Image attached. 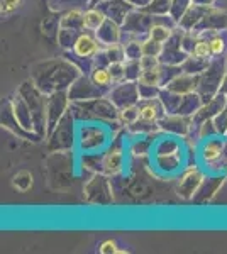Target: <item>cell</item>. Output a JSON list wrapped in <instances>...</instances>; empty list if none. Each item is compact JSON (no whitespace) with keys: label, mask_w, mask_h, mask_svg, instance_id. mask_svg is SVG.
<instances>
[{"label":"cell","mask_w":227,"mask_h":254,"mask_svg":"<svg viewBox=\"0 0 227 254\" xmlns=\"http://www.w3.org/2000/svg\"><path fill=\"white\" fill-rule=\"evenodd\" d=\"M81 73L83 71L80 66L65 56V58H53L38 63L32 68L31 78L34 80L41 92L49 95L61 90H68Z\"/></svg>","instance_id":"6da1fadb"},{"label":"cell","mask_w":227,"mask_h":254,"mask_svg":"<svg viewBox=\"0 0 227 254\" xmlns=\"http://www.w3.org/2000/svg\"><path fill=\"white\" fill-rule=\"evenodd\" d=\"M70 110L78 122H105L107 126L119 122L117 105L107 95L92 100L72 102Z\"/></svg>","instance_id":"7a4b0ae2"},{"label":"cell","mask_w":227,"mask_h":254,"mask_svg":"<svg viewBox=\"0 0 227 254\" xmlns=\"http://www.w3.org/2000/svg\"><path fill=\"white\" fill-rule=\"evenodd\" d=\"M17 93L26 100L29 110L34 119V132L39 134L43 139L48 136V121H46V98L48 95L43 93L34 83V80L29 78L20 83Z\"/></svg>","instance_id":"3957f363"},{"label":"cell","mask_w":227,"mask_h":254,"mask_svg":"<svg viewBox=\"0 0 227 254\" xmlns=\"http://www.w3.org/2000/svg\"><path fill=\"white\" fill-rule=\"evenodd\" d=\"M75 122H76V119L72 114V110H68V112L60 119V122L55 126V129L46 136V147L49 153L73 151V147L76 146V139H78Z\"/></svg>","instance_id":"277c9868"},{"label":"cell","mask_w":227,"mask_h":254,"mask_svg":"<svg viewBox=\"0 0 227 254\" xmlns=\"http://www.w3.org/2000/svg\"><path fill=\"white\" fill-rule=\"evenodd\" d=\"M226 71H227V58L224 55H221V56H214L210 60L207 69L199 75V88H197V92L202 95L204 102L210 100V98L216 97L221 92V85L226 76Z\"/></svg>","instance_id":"5b68a950"},{"label":"cell","mask_w":227,"mask_h":254,"mask_svg":"<svg viewBox=\"0 0 227 254\" xmlns=\"http://www.w3.org/2000/svg\"><path fill=\"white\" fill-rule=\"evenodd\" d=\"M109 141H110V132L107 130V127L104 124H90V122H85L78 129L76 146L83 154L98 153V151H102L109 144Z\"/></svg>","instance_id":"8992f818"},{"label":"cell","mask_w":227,"mask_h":254,"mask_svg":"<svg viewBox=\"0 0 227 254\" xmlns=\"http://www.w3.org/2000/svg\"><path fill=\"white\" fill-rule=\"evenodd\" d=\"M156 20H158L156 15L150 14L144 9H133L122 24V36H127L129 39H146Z\"/></svg>","instance_id":"52a82bcc"},{"label":"cell","mask_w":227,"mask_h":254,"mask_svg":"<svg viewBox=\"0 0 227 254\" xmlns=\"http://www.w3.org/2000/svg\"><path fill=\"white\" fill-rule=\"evenodd\" d=\"M112 193V183H110L109 175L105 173H93L92 178L83 187V196L88 203L109 205V203L114 202Z\"/></svg>","instance_id":"ba28073f"},{"label":"cell","mask_w":227,"mask_h":254,"mask_svg":"<svg viewBox=\"0 0 227 254\" xmlns=\"http://www.w3.org/2000/svg\"><path fill=\"white\" fill-rule=\"evenodd\" d=\"M185 31L180 26L175 27L173 34L163 43V49H161L159 61L163 64H181L188 58V53L181 46Z\"/></svg>","instance_id":"9c48e42d"},{"label":"cell","mask_w":227,"mask_h":254,"mask_svg":"<svg viewBox=\"0 0 227 254\" xmlns=\"http://www.w3.org/2000/svg\"><path fill=\"white\" fill-rule=\"evenodd\" d=\"M107 97L117 105L119 110L131 107V105H138L141 102L138 81H131V80H124L121 83H115L110 88V92L107 93Z\"/></svg>","instance_id":"30bf717a"},{"label":"cell","mask_w":227,"mask_h":254,"mask_svg":"<svg viewBox=\"0 0 227 254\" xmlns=\"http://www.w3.org/2000/svg\"><path fill=\"white\" fill-rule=\"evenodd\" d=\"M72 100L68 97V90L49 93L46 98V121H48V134L55 129L60 119L70 110Z\"/></svg>","instance_id":"8fae6325"},{"label":"cell","mask_w":227,"mask_h":254,"mask_svg":"<svg viewBox=\"0 0 227 254\" xmlns=\"http://www.w3.org/2000/svg\"><path fill=\"white\" fill-rule=\"evenodd\" d=\"M124 170V147L119 137L110 142L104 153L100 154V173L109 176L119 175Z\"/></svg>","instance_id":"7c38bea8"},{"label":"cell","mask_w":227,"mask_h":254,"mask_svg":"<svg viewBox=\"0 0 227 254\" xmlns=\"http://www.w3.org/2000/svg\"><path fill=\"white\" fill-rule=\"evenodd\" d=\"M204 180H205V175L199 166L197 165L188 166L178 178L176 193L185 200H193V196H195V193L199 191V188Z\"/></svg>","instance_id":"4fadbf2b"},{"label":"cell","mask_w":227,"mask_h":254,"mask_svg":"<svg viewBox=\"0 0 227 254\" xmlns=\"http://www.w3.org/2000/svg\"><path fill=\"white\" fill-rule=\"evenodd\" d=\"M104 95H107V93L98 88L92 81V78H90V75H86V73H81L72 83V87L68 88V97L72 102L92 100V98H98Z\"/></svg>","instance_id":"5bb4252c"},{"label":"cell","mask_w":227,"mask_h":254,"mask_svg":"<svg viewBox=\"0 0 227 254\" xmlns=\"http://www.w3.org/2000/svg\"><path fill=\"white\" fill-rule=\"evenodd\" d=\"M2 127L9 130V132H12L14 136H17L19 139H26V141H32V142H39L43 139L39 134L24 129L20 126V122L17 121V117L14 114V109H12L10 98H7L2 104Z\"/></svg>","instance_id":"9a60e30c"},{"label":"cell","mask_w":227,"mask_h":254,"mask_svg":"<svg viewBox=\"0 0 227 254\" xmlns=\"http://www.w3.org/2000/svg\"><path fill=\"white\" fill-rule=\"evenodd\" d=\"M199 34H210V32L227 31V10L217 7H207L200 24L195 27Z\"/></svg>","instance_id":"2e32d148"},{"label":"cell","mask_w":227,"mask_h":254,"mask_svg":"<svg viewBox=\"0 0 227 254\" xmlns=\"http://www.w3.org/2000/svg\"><path fill=\"white\" fill-rule=\"evenodd\" d=\"M158 124H159L161 132L170 134V136H176V137L188 136V132L193 127L192 117L180 116V114H166Z\"/></svg>","instance_id":"e0dca14e"},{"label":"cell","mask_w":227,"mask_h":254,"mask_svg":"<svg viewBox=\"0 0 227 254\" xmlns=\"http://www.w3.org/2000/svg\"><path fill=\"white\" fill-rule=\"evenodd\" d=\"M227 105V95L222 92H219L216 97H212L210 100L204 102V105L199 109V112L192 117V122H193V127L200 126L202 122L205 121H212L217 114H221L222 110L226 109Z\"/></svg>","instance_id":"ac0fdd59"},{"label":"cell","mask_w":227,"mask_h":254,"mask_svg":"<svg viewBox=\"0 0 227 254\" xmlns=\"http://www.w3.org/2000/svg\"><path fill=\"white\" fill-rule=\"evenodd\" d=\"M95 7H98V9L104 12L107 19H112L114 22L121 24V26L124 24L127 15L131 14V10L134 9L127 0H104V2H100Z\"/></svg>","instance_id":"d6986e66"},{"label":"cell","mask_w":227,"mask_h":254,"mask_svg":"<svg viewBox=\"0 0 227 254\" xmlns=\"http://www.w3.org/2000/svg\"><path fill=\"white\" fill-rule=\"evenodd\" d=\"M226 153V137L224 136H216L204 139L200 146V158L204 163H216L217 159L222 158V154Z\"/></svg>","instance_id":"ffe728a7"},{"label":"cell","mask_w":227,"mask_h":254,"mask_svg":"<svg viewBox=\"0 0 227 254\" xmlns=\"http://www.w3.org/2000/svg\"><path fill=\"white\" fill-rule=\"evenodd\" d=\"M97 39L100 41L102 46H110V44H117L122 41V26L114 22L112 19H105V22L93 32Z\"/></svg>","instance_id":"44dd1931"},{"label":"cell","mask_w":227,"mask_h":254,"mask_svg":"<svg viewBox=\"0 0 227 254\" xmlns=\"http://www.w3.org/2000/svg\"><path fill=\"white\" fill-rule=\"evenodd\" d=\"M164 88L180 93V95H185V93H190V92H197V88H199V75H190V73L181 71L180 75L176 76V78H173Z\"/></svg>","instance_id":"7402d4cb"},{"label":"cell","mask_w":227,"mask_h":254,"mask_svg":"<svg viewBox=\"0 0 227 254\" xmlns=\"http://www.w3.org/2000/svg\"><path fill=\"white\" fill-rule=\"evenodd\" d=\"M139 110H141V119L148 122H159L166 116V109L158 98H150V100L139 102Z\"/></svg>","instance_id":"603a6c76"},{"label":"cell","mask_w":227,"mask_h":254,"mask_svg":"<svg viewBox=\"0 0 227 254\" xmlns=\"http://www.w3.org/2000/svg\"><path fill=\"white\" fill-rule=\"evenodd\" d=\"M10 104H12V109H14V114L17 117V121L20 122V126L27 130H32L34 132V119H32V114L29 110L26 100L15 93L14 97H10Z\"/></svg>","instance_id":"cb8c5ba5"},{"label":"cell","mask_w":227,"mask_h":254,"mask_svg":"<svg viewBox=\"0 0 227 254\" xmlns=\"http://www.w3.org/2000/svg\"><path fill=\"white\" fill-rule=\"evenodd\" d=\"M222 182H224V175H216V176H210V178H205L204 182H202L199 191L193 196V202H197V203L209 202V200L217 193Z\"/></svg>","instance_id":"d4e9b609"},{"label":"cell","mask_w":227,"mask_h":254,"mask_svg":"<svg viewBox=\"0 0 227 254\" xmlns=\"http://www.w3.org/2000/svg\"><path fill=\"white\" fill-rule=\"evenodd\" d=\"M205 10H207V7H202V5H197V3H192V5H190V9L183 14V17L178 20V26L183 31H195V27L199 26L202 17H204Z\"/></svg>","instance_id":"484cf974"},{"label":"cell","mask_w":227,"mask_h":254,"mask_svg":"<svg viewBox=\"0 0 227 254\" xmlns=\"http://www.w3.org/2000/svg\"><path fill=\"white\" fill-rule=\"evenodd\" d=\"M204 105V98L199 92H190V93H185L183 98H181V104L178 110H176V114H180V116H187V117H193L197 112H199V109Z\"/></svg>","instance_id":"4316f807"},{"label":"cell","mask_w":227,"mask_h":254,"mask_svg":"<svg viewBox=\"0 0 227 254\" xmlns=\"http://www.w3.org/2000/svg\"><path fill=\"white\" fill-rule=\"evenodd\" d=\"M156 166L164 173H175L181 168V153H164V154H154Z\"/></svg>","instance_id":"83f0119b"},{"label":"cell","mask_w":227,"mask_h":254,"mask_svg":"<svg viewBox=\"0 0 227 254\" xmlns=\"http://www.w3.org/2000/svg\"><path fill=\"white\" fill-rule=\"evenodd\" d=\"M61 27H68V29H75L83 32L85 24H83V10L80 9H68L61 12Z\"/></svg>","instance_id":"f1b7e54d"},{"label":"cell","mask_w":227,"mask_h":254,"mask_svg":"<svg viewBox=\"0 0 227 254\" xmlns=\"http://www.w3.org/2000/svg\"><path fill=\"white\" fill-rule=\"evenodd\" d=\"M90 78H92V81L95 85H97L100 90H104L105 93L110 92V88L114 87V78L112 75H110L109 68H100V66H93L92 71L88 73Z\"/></svg>","instance_id":"f546056e"},{"label":"cell","mask_w":227,"mask_h":254,"mask_svg":"<svg viewBox=\"0 0 227 254\" xmlns=\"http://www.w3.org/2000/svg\"><path fill=\"white\" fill-rule=\"evenodd\" d=\"M105 14L102 12L98 7H88L86 10H83V24H85V31L95 32L102 24L105 22Z\"/></svg>","instance_id":"4dcf8cb0"},{"label":"cell","mask_w":227,"mask_h":254,"mask_svg":"<svg viewBox=\"0 0 227 254\" xmlns=\"http://www.w3.org/2000/svg\"><path fill=\"white\" fill-rule=\"evenodd\" d=\"M81 32L75 31V29H68V27H60L56 36V43L63 51H72L73 46H75L76 39L80 38Z\"/></svg>","instance_id":"1f68e13d"},{"label":"cell","mask_w":227,"mask_h":254,"mask_svg":"<svg viewBox=\"0 0 227 254\" xmlns=\"http://www.w3.org/2000/svg\"><path fill=\"white\" fill-rule=\"evenodd\" d=\"M181 98H183V95H180V93L171 92L168 88H161L159 100L164 105V109H166V114H176V110H178L181 104Z\"/></svg>","instance_id":"d6a6232c"},{"label":"cell","mask_w":227,"mask_h":254,"mask_svg":"<svg viewBox=\"0 0 227 254\" xmlns=\"http://www.w3.org/2000/svg\"><path fill=\"white\" fill-rule=\"evenodd\" d=\"M207 39H209V46H210V51H212V56L226 55V51H227V36H226V31H222V32H210V34H207Z\"/></svg>","instance_id":"836d02e7"},{"label":"cell","mask_w":227,"mask_h":254,"mask_svg":"<svg viewBox=\"0 0 227 254\" xmlns=\"http://www.w3.org/2000/svg\"><path fill=\"white\" fill-rule=\"evenodd\" d=\"M210 63V60H204V58H197L193 55H188V58L181 63V69L185 73H190V75H200L202 71H205Z\"/></svg>","instance_id":"e575fe53"},{"label":"cell","mask_w":227,"mask_h":254,"mask_svg":"<svg viewBox=\"0 0 227 254\" xmlns=\"http://www.w3.org/2000/svg\"><path fill=\"white\" fill-rule=\"evenodd\" d=\"M60 27H61V12H55V14L44 17L43 24H41V29H43V34L46 38H56Z\"/></svg>","instance_id":"d590c367"},{"label":"cell","mask_w":227,"mask_h":254,"mask_svg":"<svg viewBox=\"0 0 227 254\" xmlns=\"http://www.w3.org/2000/svg\"><path fill=\"white\" fill-rule=\"evenodd\" d=\"M143 41L144 39H122L121 43L124 44V49H126V58L127 60H141L144 56L143 53Z\"/></svg>","instance_id":"8d00e7d4"},{"label":"cell","mask_w":227,"mask_h":254,"mask_svg":"<svg viewBox=\"0 0 227 254\" xmlns=\"http://www.w3.org/2000/svg\"><path fill=\"white\" fill-rule=\"evenodd\" d=\"M141 119V110H139V104L138 105H131V107L121 109L119 110V122L122 126L129 127L133 126L134 122H138Z\"/></svg>","instance_id":"74e56055"},{"label":"cell","mask_w":227,"mask_h":254,"mask_svg":"<svg viewBox=\"0 0 227 254\" xmlns=\"http://www.w3.org/2000/svg\"><path fill=\"white\" fill-rule=\"evenodd\" d=\"M183 71L181 69V64H159V75H161V88H164L168 83L176 78L180 73Z\"/></svg>","instance_id":"f35d334b"},{"label":"cell","mask_w":227,"mask_h":254,"mask_svg":"<svg viewBox=\"0 0 227 254\" xmlns=\"http://www.w3.org/2000/svg\"><path fill=\"white\" fill-rule=\"evenodd\" d=\"M171 2L173 0H151V3L148 7H144V10L156 15V17H159V15H170Z\"/></svg>","instance_id":"ab89813d"},{"label":"cell","mask_w":227,"mask_h":254,"mask_svg":"<svg viewBox=\"0 0 227 254\" xmlns=\"http://www.w3.org/2000/svg\"><path fill=\"white\" fill-rule=\"evenodd\" d=\"M193 56L197 58H204V60H212V51H210V46H209V39H207V34H200L199 41H197L195 48H193Z\"/></svg>","instance_id":"60d3db41"},{"label":"cell","mask_w":227,"mask_h":254,"mask_svg":"<svg viewBox=\"0 0 227 254\" xmlns=\"http://www.w3.org/2000/svg\"><path fill=\"white\" fill-rule=\"evenodd\" d=\"M12 187L19 191H27L32 187V175L29 171H19L12 178Z\"/></svg>","instance_id":"b9f144b4"},{"label":"cell","mask_w":227,"mask_h":254,"mask_svg":"<svg viewBox=\"0 0 227 254\" xmlns=\"http://www.w3.org/2000/svg\"><path fill=\"white\" fill-rule=\"evenodd\" d=\"M193 3V0H173L171 2V10H170V15L171 19L178 24V20L183 17V14L190 9V5Z\"/></svg>","instance_id":"7bdbcfd3"},{"label":"cell","mask_w":227,"mask_h":254,"mask_svg":"<svg viewBox=\"0 0 227 254\" xmlns=\"http://www.w3.org/2000/svg\"><path fill=\"white\" fill-rule=\"evenodd\" d=\"M107 56H109L110 63H121V61H126V49H124L122 43L117 44H110V46H105Z\"/></svg>","instance_id":"ee69618b"},{"label":"cell","mask_w":227,"mask_h":254,"mask_svg":"<svg viewBox=\"0 0 227 254\" xmlns=\"http://www.w3.org/2000/svg\"><path fill=\"white\" fill-rule=\"evenodd\" d=\"M143 73L141 60H126V80L138 81Z\"/></svg>","instance_id":"f6af8a7d"},{"label":"cell","mask_w":227,"mask_h":254,"mask_svg":"<svg viewBox=\"0 0 227 254\" xmlns=\"http://www.w3.org/2000/svg\"><path fill=\"white\" fill-rule=\"evenodd\" d=\"M141 83H148V85H158L161 87V75H159V66L158 68H151V69H143L139 80Z\"/></svg>","instance_id":"bcb514c9"},{"label":"cell","mask_w":227,"mask_h":254,"mask_svg":"<svg viewBox=\"0 0 227 254\" xmlns=\"http://www.w3.org/2000/svg\"><path fill=\"white\" fill-rule=\"evenodd\" d=\"M139 87V95H141V100H150V98H158L161 93V87L158 85H148V83H141L138 81Z\"/></svg>","instance_id":"7dc6e473"},{"label":"cell","mask_w":227,"mask_h":254,"mask_svg":"<svg viewBox=\"0 0 227 254\" xmlns=\"http://www.w3.org/2000/svg\"><path fill=\"white\" fill-rule=\"evenodd\" d=\"M152 146V139H139V141L133 142V146H131V154H134V156H144V154L150 153Z\"/></svg>","instance_id":"c3c4849f"},{"label":"cell","mask_w":227,"mask_h":254,"mask_svg":"<svg viewBox=\"0 0 227 254\" xmlns=\"http://www.w3.org/2000/svg\"><path fill=\"white\" fill-rule=\"evenodd\" d=\"M212 122H214V126H216L219 136L227 137V105L221 114H217V116L212 119Z\"/></svg>","instance_id":"681fc988"},{"label":"cell","mask_w":227,"mask_h":254,"mask_svg":"<svg viewBox=\"0 0 227 254\" xmlns=\"http://www.w3.org/2000/svg\"><path fill=\"white\" fill-rule=\"evenodd\" d=\"M109 71L114 78V83H121V81L126 80V61H121V63H110Z\"/></svg>","instance_id":"f907efd6"},{"label":"cell","mask_w":227,"mask_h":254,"mask_svg":"<svg viewBox=\"0 0 227 254\" xmlns=\"http://www.w3.org/2000/svg\"><path fill=\"white\" fill-rule=\"evenodd\" d=\"M161 49H163V44L156 43L151 38H146L143 41V53L144 55H150V56H159L161 55Z\"/></svg>","instance_id":"816d5d0a"},{"label":"cell","mask_w":227,"mask_h":254,"mask_svg":"<svg viewBox=\"0 0 227 254\" xmlns=\"http://www.w3.org/2000/svg\"><path fill=\"white\" fill-rule=\"evenodd\" d=\"M197 129H199V134H197V136H199L200 141H204V139L212 137V136H216V134H217L216 126H214V122H212V121L202 122L200 126H197Z\"/></svg>","instance_id":"f5cc1de1"},{"label":"cell","mask_w":227,"mask_h":254,"mask_svg":"<svg viewBox=\"0 0 227 254\" xmlns=\"http://www.w3.org/2000/svg\"><path fill=\"white\" fill-rule=\"evenodd\" d=\"M22 5V0H0V12L3 15H10L12 12H15L19 7Z\"/></svg>","instance_id":"db71d44e"},{"label":"cell","mask_w":227,"mask_h":254,"mask_svg":"<svg viewBox=\"0 0 227 254\" xmlns=\"http://www.w3.org/2000/svg\"><path fill=\"white\" fill-rule=\"evenodd\" d=\"M93 66H100V68H109L110 66V60L107 56L105 48H102L97 55L93 56Z\"/></svg>","instance_id":"11a10c76"},{"label":"cell","mask_w":227,"mask_h":254,"mask_svg":"<svg viewBox=\"0 0 227 254\" xmlns=\"http://www.w3.org/2000/svg\"><path fill=\"white\" fill-rule=\"evenodd\" d=\"M161 64L159 56H150V55H144L141 58V66L143 69H151V68H158Z\"/></svg>","instance_id":"9f6ffc18"},{"label":"cell","mask_w":227,"mask_h":254,"mask_svg":"<svg viewBox=\"0 0 227 254\" xmlns=\"http://www.w3.org/2000/svg\"><path fill=\"white\" fill-rule=\"evenodd\" d=\"M98 251L102 254H114V253H124L121 249H117V244H115V241L109 239V241H104V243L100 244V248H98Z\"/></svg>","instance_id":"6f0895ef"},{"label":"cell","mask_w":227,"mask_h":254,"mask_svg":"<svg viewBox=\"0 0 227 254\" xmlns=\"http://www.w3.org/2000/svg\"><path fill=\"white\" fill-rule=\"evenodd\" d=\"M127 2H129L131 5L134 7V9H144V7L150 5L151 0H127Z\"/></svg>","instance_id":"680465c9"},{"label":"cell","mask_w":227,"mask_h":254,"mask_svg":"<svg viewBox=\"0 0 227 254\" xmlns=\"http://www.w3.org/2000/svg\"><path fill=\"white\" fill-rule=\"evenodd\" d=\"M193 3L202 5V7H212L214 3H216V0H193Z\"/></svg>","instance_id":"91938a15"},{"label":"cell","mask_w":227,"mask_h":254,"mask_svg":"<svg viewBox=\"0 0 227 254\" xmlns=\"http://www.w3.org/2000/svg\"><path fill=\"white\" fill-rule=\"evenodd\" d=\"M221 92H222V93H226V95H227V71H226V76H224V80H222V85H221Z\"/></svg>","instance_id":"94428289"},{"label":"cell","mask_w":227,"mask_h":254,"mask_svg":"<svg viewBox=\"0 0 227 254\" xmlns=\"http://www.w3.org/2000/svg\"><path fill=\"white\" fill-rule=\"evenodd\" d=\"M100 2H104V0H90V2H88V7H95V5H98Z\"/></svg>","instance_id":"6125c7cd"}]
</instances>
